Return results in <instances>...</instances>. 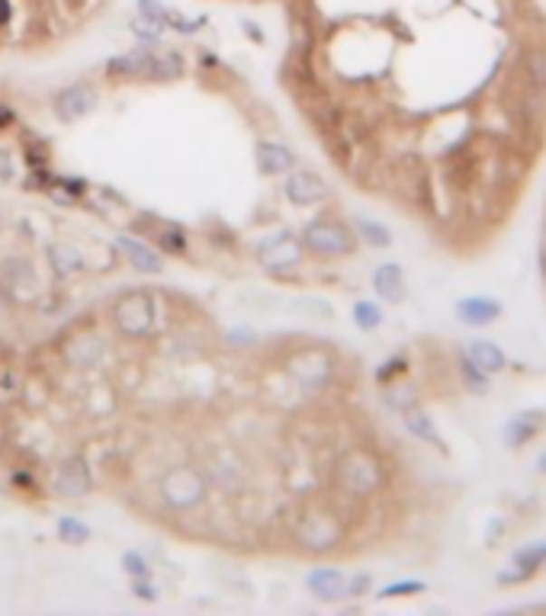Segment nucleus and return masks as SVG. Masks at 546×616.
Returning <instances> with one entry per match:
<instances>
[{
    "label": "nucleus",
    "instance_id": "f257e3e1",
    "mask_svg": "<svg viewBox=\"0 0 546 616\" xmlns=\"http://www.w3.org/2000/svg\"><path fill=\"white\" fill-rule=\"evenodd\" d=\"M389 482L386 460L369 447H350L334 460L331 466V488L348 501H369Z\"/></svg>",
    "mask_w": 546,
    "mask_h": 616
},
{
    "label": "nucleus",
    "instance_id": "f03ea898",
    "mask_svg": "<svg viewBox=\"0 0 546 616\" xmlns=\"http://www.w3.org/2000/svg\"><path fill=\"white\" fill-rule=\"evenodd\" d=\"M348 539V520L334 504H305L292 520V543L305 555H328Z\"/></svg>",
    "mask_w": 546,
    "mask_h": 616
},
{
    "label": "nucleus",
    "instance_id": "7ed1b4c3",
    "mask_svg": "<svg viewBox=\"0 0 546 616\" xmlns=\"http://www.w3.org/2000/svg\"><path fill=\"white\" fill-rule=\"evenodd\" d=\"M209 475L206 469L193 466V462H174L158 479V495H161L164 507L174 514H190L209 498Z\"/></svg>",
    "mask_w": 546,
    "mask_h": 616
},
{
    "label": "nucleus",
    "instance_id": "20e7f679",
    "mask_svg": "<svg viewBox=\"0 0 546 616\" xmlns=\"http://www.w3.org/2000/svg\"><path fill=\"white\" fill-rule=\"evenodd\" d=\"M283 373L302 392H325L338 375V360L321 344H302L283 356Z\"/></svg>",
    "mask_w": 546,
    "mask_h": 616
},
{
    "label": "nucleus",
    "instance_id": "39448f33",
    "mask_svg": "<svg viewBox=\"0 0 546 616\" xmlns=\"http://www.w3.org/2000/svg\"><path fill=\"white\" fill-rule=\"evenodd\" d=\"M302 244L305 251L319 261H340V257H354L357 254V232L354 225H348L338 215H319L309 225L302 228Z\"/></svg>",
    "mask_w": 546,
    "mask_h": 616
},
{
    "label": "nucleus",
    "instance_id": "423d86ee",
    "mask_svg": "<svg viewBox=\"0 0 546 616\" xmlns=\"http://www.w3.org/2000/svg\"><path fill=\"white\" fill-rule=\"evenodd\" d=\"M113 327L126 340H148L158 327V299L148 289H129L113 302Z\"/></svg>",
    "mask_w": 546,
    "mask_h": 616
},
{
    "label": "nucleus",
    "instance_id": "0eeeda50",
    "mask_svg": "<svg viewBox=\"0 0 546 616\" xmlns=\"http://www.w3.org/2000/svg\"><path fill=\"white\" fill-rule=\"evenodd\" d=\"M305 257V244L296 232L283 228V232H273L267 238L257 242V263H261L267 273H290L302 263Z\"/></svg>",
    "mask_w": 546,
    "mask_h": 616
},
{
    "label": "nucleus",
    "instance_id": "6e6552de",
    "mask_svg": "<svg viewBox=\"0 0 546 616\" xmlns=\"http://www.w3.org/2000/svg\"><path fill=\"white\" fill-rule=\"evenodd\" d=\"M93 491V472L87 466L84 456H68L58 462L55 475H52V495L64 498V501H78Z\"/></svg>",
    "mask_w": 546,
    "mask_h": 616
},
{
    "label": "nucleus",
    "instance_id": "1a4fd4ad",
    "mask_svg": "<svg viewBox=\"0 0 546 616\" xmlns=\"http://www.w3.org/2000/svg\"><path fill=\"white\" fill-rule=\"evenodd\" d=\"M475 126L483 132V138H492V142L502 145H514L521 142V128L511 116V109L504 107V100H485L479 113H475Z\"/></svg>",
    "mask_w": 546,
    "mask_h": 616
},
{
    "label": "nucleus",
    "instance_id": "9d476101",
    "mask_svg": "<svg viewBox=\"0 0 546 616\" xmlns=\"http://www.w3.org/2000/svg\"><path fill=\"white\" fill-rule=\"evenodd\" d=\"M283 196L290 205L296 209H305V205H319L331 196L328 190V180L315 170H305V167H292L283 180Z\"/></svg>",
    "mask_w": 546,
    "mask_h": 616
},
{
    "label": "nucleus",
    "instance_id": "9b49d317",
    "mask_svg": "<svg viewBox=\"0 0 546 616\" xmlns=\"http://www.w3.org/2000/svg\"><path fill=\"white\" fill-rule=\"evenodd\" d=\"M97 107V90L87 81H78V84H68L52 97V109L62 122H78L84 119L87 113H93Z\"/></svg>",
    "mask_w": 546,
    "mask_h": 616
},
{
    "label": "nucleus",
    "instance_id": "f8f14e48",
    "mask_svg": "<svg viewBox=\"0 0 546 616\" xmlns=\"http://www.w3.org/2000/svg\"><path fill=\"white\" fill-rule=\"evenodd\" d=\"M504 315V305L492 296H463L454 302V318L460 321L463 327H492L498 318Z\"/></svg>",
    "mask_w": 546,
    "mask_h": 616
},
{
    "label": "nucleus",
    "instance_id": "ddd939ff",
    "mask_svg": "<svg viewBox=\"0 0 546 616\" xmlns=\"http://www.w3.org/2000/svg\"><path fill=\"white\" fill-rule=\"evenodd\" d=\"M546 427V411L540 408H527V411H514L502 427V443L508 450H524L533 437H540Z\"/></svg>",
    "mask_w": 546,
    "mask_h": 616
},
{
    "label": "nucleus",
    "instance_id": "4468645a",
    "mask_svg": "<svg viewBox=\"0 0 546 616\" xmlns=\"http://www.w3.org/2000/svg\"><path fill=\"white\" fill-rule=\"evenodd\" d=\"M305 588L319 603H340L348 597V574L334 565H315L305 574Z\"/></svg>",
    "mask_w": 546,
    "mask_h": 616
},
{
    "label": "nucleus",
    "instance_id": "2eb2a0df",
    "mask_svg": "<svg viewBox=\"0 0 546 616\" xmlns=\"http://www.w3.org/2000/svg\"><path fill=\"white\" fill-rule=\"evenodd\" d=\"M369 286L377 292L379 302L386 305H398L408 299V280H405V270L398 267L396 261H386L373 270V277H369Z\"/></svg>",
    "mask_w": 546,
    "mask_h": 616
},
{
    "label": "nucleus",
    "instance_id": "dca6fc26",
    "mask_svg": "<svg viewBox=\"0 0 546 616\" xmlns=\"http://www.w3.org/2000/svg\"><path fill=\"white\" fill-rule=\"evenodd\" d=\"M402 424H405V431L418 440V443L437 450V453H447V443H444V437H440L437 421H434V414L425 408V404H415V408L402 411Z\"/></svg>",
    "mask_w": 546,
    "mask_h": 616
},
{
    "label": "nucleus",
    "instance_id": "f3484780",
    "mask_svg": "<svg viewBox=\"0 0 546 616\" xmlns=\"http://www.w3.org/2000/svg\"><path fill=\"white\" fill-rule=\"evenodd\" d=\"M151 64H155V52L135 49L126 55H116L107 62V78L113 81H151Z\"/></svg>",
    "mask_w": 546,
    "mask_h": 616
},
{
    "label": "nucleus",
    "instance_id": "a211bd4d",
    "mask_svg": "<svg viewBox=\"0 0 546 616\" xmlns=\"http://www.w3.org/2000/svg\"><path fill=\"white\" fill-rule=\"evenodd\" d=\"M0 283H4V289L16 299L36 296L39 292L36 273H33V267H29L23 257H7V261L0 263Z\"/></svg>",
    "mask_w": 546,
    "mask_h": 616
},
{
    "label": "nucleus",
    "instance_id": "6ab92c4d",
    "mask_svg": "<svg viewBox=\"0 0 546 616\" xmlns=\"http://www.w3.org/2000/svg\"><path fill=\"white\" fill-rule=\"evenodd\" d=\"M64 360L78 369H91L97 366V360H103V340L97 337L93 331H74L72 337L64 340Z\"/></svg>",
    "mask_w": 546,
    "mask_h": 616
},
{
    "label": "nucleus",
    "instance_id": "aec40b11",
    "mask_svg": "<svg viewBox=\"0 0 546 616\" xmlns=\"http://www.w3.org/2000/svg\"><path fill=\"white\" fill-rule=\"evenodd\" d=\"M254 164L263 177H286V174L296 167V155H292V148H286L283 142H257Z\"/></svg>",
    "mask_w": 546,
    "mask_h": 616
},
{
    "label": "nucleus",
    "instance_id": "412c9836",
    "mask_svg": "<svg viewBox=\"0 0 546 616\" xmlns=\"http://www.w3.org/2000/svg\"><path fill=\"white\" fill-rule=\"evenodd\" d=\"M116 248L122 251L129 267H135L139 273H145V277L161 273V257H158V251L148 248L145 242H139V238H132V234H120V238H116Z\"/></svg>",
    "mask_w": 546,
    "mask_h": 616
},
{
    "label": "nucleus",
    "instance_id": "4be33fe9",
    "mask_svg": "<svg viewBox=\"0 0 546 616\" xmlns=\"http://www.w3.org/2000/svg\"><path fill=\"white\" fill-rule=\"evenodd\" d=\"M466 354L473 356V363L483 373H489V375H498V373H504L508 369V354L502 350V344H495V340H485V337H479V340H473L466 347Z\"/></svg>",
    "mask_w": 546,
    "mask_h": 616
},
{
    "label": "nucleus",
    "instance_id": "5701e85b",
    "mask_svg": "<svg viewBox=\"0 0 546 616\" xmlns=\"http://www.w3.org/2000/svg\"><path fill=\"white\" fill-rule=\"evenodd\" d=\"M383 404L389 411H396V414H402V411L421 404V389L412 383V379L398 375V379H392L389 385H383Z\"/></svg>",
    "mask_w": 546,
    "mask_h": 616
},
{
    "label": "nucleus",
    "instance_id": "b1692460",
    "mask_svg": "<svg viewBox=\"0 0 546 616\" xmlns=\"http://www.w3.org/2000/svg\"><path fill=\"white\" fill-rule=\"evenodd\" d=\"M354 232H357V242H363L367 248L373 251H386L392 248V232L389 225H383L379 219H369V215H354Z\"/></svg>",
    "mask_w": 546,
    "mask_h": 616
},
{
    "label": "nucleus",
    "instance_id": "393cba45",
    "mask_svg": "<svg viewBox=\"0 0 546 616\" xmlns=\"http://www.w3.org/2000/svg\"><path fill=\"white\" fill-rule=\"evenodd\" d=\"M456 373H460V383L466 392H473V395H489V373H483V369L475 366L473 356L466 354V347L456 350Z\"/></svg>",
    "mask_w": 546,
    "mask_h": 616
},
{
    "label": "nucleus",
    "instance_id": "a878e982",
    "mask_svg": "<svg viewBox=\"0 0 546 616\" xmlns=\"http://www.w3.org/2000/svg\"><path fill=\"white\" fill-rule=\"evenodd\" d=\"M518 71L524 74V81H531L533 87L546 90V45L543 43L524 45V52H521Z\"/></svg>",
    "mask_w": 546,
    "mask_h": 616
},
{
    "label": "nucleus",
    "instance_id": "bb28decb",
    "mask_svg": "<svg viewBox=\"0 0 546 616\" xmlns=\"http://www.w3.org/2000/svg\"><path fill=\"white\" fill-rule=\"evenodd\" d=\"M45 254H49V263L52 270H55V277H72V273H78L81 267H84V257H81L78 248H72V244H49L45 248Z\"/></svg>",
    "mask_w": 546,
    "mask_h": 616
},
{
    "label": "nucleus",
    "instance_id": "cd10ccee",
    "mask_svg": "<svg viewBox=\"0 0 546 616\" xmlns=\"http://www.w3.org/2000/svg\"><path fill=\"white\" fill-rule=\"evenodd\" d=\"M350 318H354V325L360 327V331L373 334L383 327L386 321V312H383V302H373V299H357L354 308H350Z\"/></svg>",
    "mask_w": 546,
    "mask_h": 616
},
{
    "label": "nucleus",
    "instance_id": "c85d7f7f",
    "mask_svg": "<svg viewBox=\"0 0 546 616\" xmlns=\"http://www.w3.org/2000/svg\"><path fill=\"white\" fill-rule=\"evenodd\" d=\"M184 74V55L174 49L155 52V64H151V81H177Z\"/></svg>",
    "mask_w": 546,
    "mask_h": 616
},
{
    "label": "nucleus",
    "instance_id": "c756f323",
    "mask_svg": "<svg viewBox=\"0 0 546 616\" xmlns=\"http://www.w3.org/2000/svg\"><path fill=\"white\" fill-rule=\"evenodd\" d=\"M511 565L524 568L527 574H537L540 568H546V543H531V545H521L518 553L511 555Z\"/></svg>",
    "mask_w": 546,
    "mask_h": 616
},
{
    "label": "nucleus",
    "instance_id": "7c9ffc66",
    "mask_svg": "<svg viewBox=\"0 0 546 616\" xmlns=\"http://www.w3.org/2000/svg\"><path fill=\"white\" fill-rule=\"evenodd\" d=\"M55 530H58V539H62V543H68V545H84L87 539H91V526H87L84 520L72 517V514L58 517Z\"/></svg>",
    "mask_w": 546,
    "mask_h": 616
},
{
    "label": "nucleus",
    "instance_id": "2f4dec72",
    "mask_svg": "<svg viewBox=\"0 0 546 616\" xmlns=\"http://www.w3.org/2000/svg\"><path fill=\"white\" fill-rule=\"evenodd\" d=\"M129 29H132V36L139 39L142 45H158L161 43V36H164V23H158V20H151V16H142V14H135L132 16V23H129Z\"/></svg>",
    "mask_w": 546,
    "mask_h": 616
},
{
    "label": "nucleus",
    "instance_id": "473e14b6",
    "mask_svg": "<svg viewBox=\"0 0 546 616\" xmlns=\"http://www.w3.org/2000/svg\"><path fill=\"white\" fill-rule=\"evenodd\" d=\"M427 584L418 578H405V581H392V584H386L383 591H377V601H396V597H418L425 594Z\"/></svg>",
    "mask_w": 546,
    "mask_h": 616
},
{
    "label": "nucleus",
    "instance_id": "72a5a7b5",
    "mask_svg": "<svg viewBox=\"0 0 546 616\" xmlns=\"http://www.w3.org/2000/svg\"><path fill=\"white\" fill-rule=\"evenodd\" d=\"M408 366H412V360H408V354H392L386 363H379V366H377V373H373V375H377V383H379V385H389L392 379H398V375H405V373H408Z\"/></svg>",
    "mask_w": 546,
    "mask_h": 616
},
{
    "label": "nucleus",
    "instance_id": "f704fd0d",
    "mask_svg": "<svg viewBox=\"0 0 546 616\" xmlns=\"http://www.w3.org/2000/svg\"><path fill=\"white\" fill-rule=\"evenodd\" d=\"M296 312L309 315V318H319V321H331L334 318L331 302H328V299H315V296L296 299Z\"/></svg>",
    "mask_w": 546,
    "mask_h": 616
},
{
    "label": "nucleus",
    "instance_id": "c9c22d12",
    "mask_svg": "<svg viewBox=\"0 0 546 616\" xmlns=\"http://www.w3.org/2000/svg\"><path fill=\"white\" fill-rule=\"evenodd\" d=\"M155 242L161 251H168V254H184L187 251V234L184 228L177 225H168L164 232H155Z\"/></svg>",
    "mask_w": 546,
    "mask_h": 616
},
{
    "label": "nucleus",
    "instance_id": "e433bc0d",
    "mask_svg": "<svg viewBox=\"0 0 546 616\" xmlns=\"http://www.w3.org/2000/svg\"><path fill=\"white\" fill-rule=\"evenodd\" d=\"M120 565H122V572H126L129 578H148V574H151V565L145 562L142 553H122Z\"/></svg>",
    "mask_w": 546,
    "mask_h": 616
},
{
    "label": "nucleus",
    "instance_id": "4c0bfd02",
    "mask_svg": "<svg viewBox=\"0 0 546 616\" xmlns=\"http://www.w3.org/2000/svg\"><path fill=\"white\" fill-rule=\"evenodd\" d=\"M135 7H139V14L142 16H151V20L164 23V26H168L170 16H174V10L164 7V0H135Z\"/></svg>",
    "mask_w": 546,
    "mask_h": 616
},
{
    "label": "nucleus",
    "instance_id": "58836bf2",
    "mask_svg": "<svg viewBox=\"0 0 546 616\" xmlns=\"http://www.w3.org/2000/svg\"><path fill=\"white\" fill-rule=\"evenodd\" d=\"M132 594L145 603H155L158 601V588L151 584L148 578H132Z\"/></svg>",
    "mask_w": 546,
    "mask_h": 616
},
{
    "label": "nucleus",
    "instance_id": "ea45409f",
    "mask_svg": "<svg viewBox=\"0 0 546 616\" xmlns=\"http://www.w3.org/2000/svg\"><path fill=\"white\" fill-rule=\"evenodd\" d=\"M369 588H373V574H369V572H363V574H354V578H348V597H363Z\"/></svg>",
    "mask_w": 546,
    "mask_h": 616
},
{
    "label": "nucleus",
    "instance_id": "a19ab883",
    "mask_svg": "<svg viewBox=\"0 0 546 616\" xmlns=\"http://www.w3.org/2000/svg\"><path fill=\"white\" fill-rule=\"evenodd\" d=\"M504 530H508V526H504V520L502 517H492L489 520V533H485V543L495 545L498 536H504Z\"/></svg>",
    "mask_w": 546,
    "mask_h": 616
},
{
    "label": "nucleus",
    "instance_id": "79ce46f5",
    "mask_svg": "<svg viewBox=\"0 0 546 616\" xmlns=\"http://www.w3.org/2000/svg\"><path fill=\"white\" fill-rule=\"evenodd\" d=\"M58 184H62L68 193H74V196H81V193L87 190V180L84 177H58Z\"/></svg>",
    "mask_w": 546,
    "mask_h": 616
},
{
    "label": "nucleus",
    "instance_id": "37998d69",
    "mask_svg": "<svg viewBox=\"0 0 546 616\" xmlns=\"http://www.w3.org/2000/svg\"><path fill=\"white\" fill-rule=\"evenodd\" d=\"M14 177V161H10L7 151H0V180H10Z\"/></svg>",
    "mask_w": 546,
    "mask_h": 616
},
{
    "label": "nucleus",
    "instance_id": "c03bdc74",
    "mask_svg": "<svg viewBox=\"0 0 546 616\" xmlns=\"http://www.w3.org/2000/svg\"><path fill=\"white\" fill-rule=\"evenodd\" d=\"M10 20H14V4L0 0V26H10Z\"/></svg>",
    "mask_w": 546,
    "mask_h": 616
},
{
    "label": "nucleus",
    "instance_id": "a18cd8bd",
    "mask_svg": "<svg viewBox=\"0 0 546 616\" xmlns=\"http://www.w3.org/2000/svg\"><path fill=\"white\" fill-rule=\"evenodd\" d=\"M14 122H16V113H14V109L7 107V103H0V128L14 126Z\"/></svg>",
    "mask_w": 546,
    "mask_h": 616
},
{
    "label": "nucleus",
    "instance_id": "49530a36",
    "mask_svg": "<svg viewBox=\"0 0 546 616\" xmlns=\"http://www.w3.org/2000/svg\"><path fill=\"white\" fill-rule=\"evenodd\" d=\"M242 26H244V33H248V39H254V43H263V33H261V26H257V23L242 20Z\"/></svg>",
    "mask_w": 546,
    "mask_h": 616
},
{
    "label": "nucleus",
    "instance_id": "de8ad7c7",
    "mask_svg": "<svg viewBox=\"0 0 546 616\" xmlns=\"http://www.w3.org/2000/svg\"><path fill=\"white\" fill-rule=\"evenodd\" d=\"M540 273H543V283H546V225H543V238H540Z\"/></svg>",
    "mask_w": 546,
    "mask_h": 616
},
{
    "label": "nucleus",
    "instance_id": "09e8293b",
    "mask_svg": "<svg viewBox=\"0 0 546 616\" xmlns=\"http://www.w3.org/2000/svg\"><path fill=\"white\" fill-rule=\"evenodd\" d=\"M14 485H20V488H33L36 482H33V475H29V472H16L14 475Z\"/></svg>",
    "mask_w": 546,
    "mask_h": 616
},
{
    "label": "nucleus",
    "instance_id": "8fccbe9b",
    "mask_svg": "<svg viewBox=\"0 0 546 616\" xmlns=\"http://www.w3.org/2000/svg\"><path fill=\"white\" fill-rule=\"evenodd\" d=\"M537 472H540V475H546V450L540 453V460H537Z\"/></svg>",
    "mask_w": 546,
    "mask_h": 616
}]
</instances>
